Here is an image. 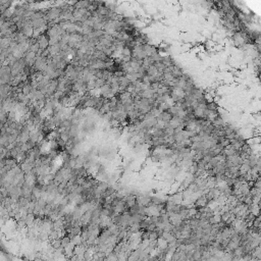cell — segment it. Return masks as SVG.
<instances>
[{
    "instance_id": "1",
    "label": "cell",
    "mask_w": 261,
    "mask_h": 261,
    "mask_svg": "<svg viewBox=\"0 0 261 261\" xmlns=\"http://www.w3.org/2000/svg\"><path fill=\"white\" fill-rule=\"evenodd\" d=\"M194 206L198 208V209H200V208H203L205 206H207V203H208V199H207V197H206V195L205 194H201L199 197L197 198L196 200H195L194 202Z\"/></svg>"
},
{
    "instance_id": "2",
    "label": "cell",
    "mask_w": 261,
    "mask_h": 261,
    "mask_svg": "<svg viewBox=\"0 0 261 261\" xmlns=\"http://www.w3.org/2000/svg\"><path fill=\"white\" fill-rule=\"evenodd\" d=\"M136 201H137L138 204L146 207L151 203V197L146 196V195H140V196H137V198H136Z\"/></svg>"
},
{
    "instance_id": "3",
    "label": "cell",
    "mask_w": 261,
    "mask_h": 261,
    "mask_svg": "<svg viewBox=\"0 0 261 261\" xmlns=\"http://www.w3.org/2000/svg\"><path fill=\"white\" fill-rule=\"evenodd\" d=\"M157 238H158V235L155 231H149V240H156Z\"/></svg>"
}]
</instances>
